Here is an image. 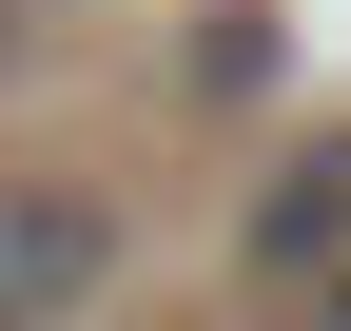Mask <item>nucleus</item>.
<instances>
[{"instance_id": "f257e3e1", "label": "nucleus", "mask_w": 351, "mask_h": 331, "mask_svg": "<svg viewBox=\"0 0 351 331\" xmlns=\"http://www.w3.org/2000/svg\"><path fill=\"white\" fill-rule=\"evenodd\" d=\"M254 293L313 312V331H351V137H313L274 195H254Z\"/></svg>"}, {"instance_id": "f03ea898", "label": "nucleus", "mask_w": 351, "mask_h": 331, "mask_svg": "<svg viewBox=\"0 0 351 331\" xmlns=\"http://www.w3.org/2000/svg\"><path fill=\"white\" fill-rule=\"evenodd\" d=\"M117 273V215L78 176H0V331H59L78 293Z\"/></svg>"}]
</instances>
